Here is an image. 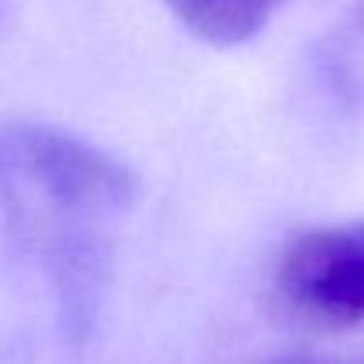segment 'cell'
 Wrapping results in <instances>:
<instances>
[{
  "instance_id": "4",
  "label": "cell",
  "mask_w": 364,
  "mask_h": 364,
  "mask_svg": "<svg viewBox=\"0 0 364 364\" xmlns=\"http://www.w3.org/2000/svg\"><path fill=\"white\" fill-rule=\"evenodd\" d=\"M4 14H7V0H0V21H4Z\"/></svg>"
},
{
  "instance_id": "2",
  "label": "cell",
  "mask_w": 364,
  "mask_h": 364,
  "mask_svg": "<svg viewBox=\"0 0 364 364\" xmlns=\"http://www.w3.org/2000/svg\"><path fill=\"white\" fill-rule=\"evenodd\" d=\"M283 294L326 322L364 318V223L311 230L279 262Z\"/></svg>"
},
{
  "instance_id": "1",
  "label": "cell",
  "mask_w": 364,
  "mask_h": 364,
  "mask_svg": "<svg viewBox=\"0 0 364 364\" xmlns=\"http://www.w3.org/2000/svg\"><path fill=\"white\" fill-rule=\"evenodd\" d=\"M138 195L134 173L100 145L53 127L0 131V205L25 227L50 223L57 276L85 287L92 276L89 237H75L60 223L124 216Z\"/></svg>"
},
{
  "instance_id": "5",
  "label": "cell",
  "mask_w": 364,
  "mask_h": 364,
  "mask_svg": "<svg viewBox=\"0 0 364 364\" xmlns=\"http://www.w3.org/2000/svg\"><path fill=\"white\" fill-rule=\"evenodd\" d=\"M283 364H308V361H283Z\"/></svg>"
},
{
  "instance_id": "3",
  "label": "cell",
  "mask_w": 364,
  "mask_h": 364,
  "mask_svg": "<svg viewBox=\"0 0 364 364\" xmlns=\"http://www.w3.org/2000/svg\"><path fill=\"white\" fill-rule=\"evenodd\" d=\"M173 18L213 46H241L255 39L287 0H163Z\"/></svg>"
}]
</instances>
